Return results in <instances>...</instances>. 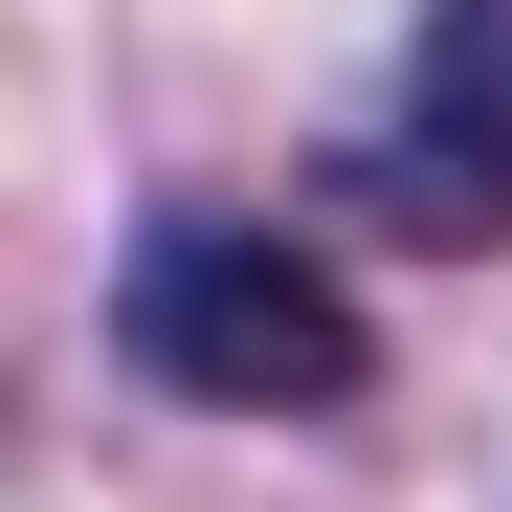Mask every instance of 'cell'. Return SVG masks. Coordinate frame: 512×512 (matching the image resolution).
<instances>
[{
	"instance_id": "1",
	"label": "cell",
	"mask_w": 512,
	"mask_h": 512,
	"mask_svg": "<svg viewBox=\"0 0 512 512\" xmlns=\"http://www.w3.org/2000/svg\"><path fill=\"white\" fill-rule=\"evenodd\" d=\"M112 357L156 401H223V423H334L357 401V290L268 223H156L112 268Z\"/></svg>"
},
{
	"instance_id": "2",
	"label": "cell",
	"mask_w": 512,
	"mask_h": 512,
	"mask_svg": "<svg viewBox=\"0 0 512 512\" xmlns=\"http://www.w3.org/2000/svg\"><path fill=\"white\" fill-rule=\"evenodd\" d=\"M334 201L379 245H423V268L512 245V0H423L401 23V90L334 134Z\"/></svg>"
}]
</instances>
